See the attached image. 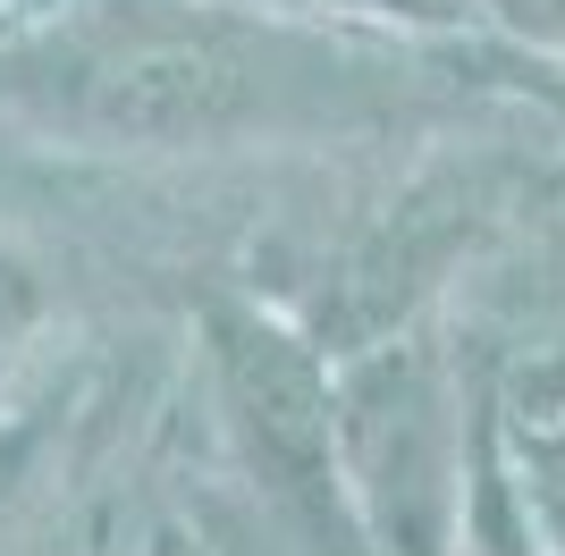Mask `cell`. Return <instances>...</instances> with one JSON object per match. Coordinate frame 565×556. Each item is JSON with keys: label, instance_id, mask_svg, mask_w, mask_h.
Listing matches in <instances>:
<instances>
[{"label": "cell", "instance_id": "1", "mask_svg": "<svg viewBox=\"0 0 565 556\" xmlns=\"http://www.w3.org/2000/svg\"><path fill=\"white\" fill-rule=\"evenodd\" d=\"M220 379L228 405L254 439L262 472L287 506L305 514L321 539H347V498H338V421H330V388L296 338H279L270 321H220Z\"/></svg>", "mask_w": 565, "mask_h": 556}, {"label": "cell", "instance_id": "2", "mask_svg": "<svg viewBox=\"0 0 565 556\" xmlns=\"http://www.w3.org/2000/svg\"><path fill=\"white\" fill-rule=\"evenodd\" d=\"M262 60L228 34H143L85 76V118L136 143H203L262 118Z\"/></svg>", "mask_w": 565, "mask_h": 556}, {"label": "cell", "instance_id": "3", "mask_svg": "<svg viewBox=\"0 0 565 556\" xmlns=\"http://www.w3.org/2000/svg\"><path fill=\"white\" fill-rule=\"evenodd\" d=\"M25 321H34V278H25V261L0 254V354L25 338Z\"/></svg>", "mask_w": 565, "mask_h": 556}, {"label": "cell", "instance_id": "4", "mask_svg": "<svg viewBox=\"0 0 565 556\" xmlns=\"http://www.w3.org/2000/svg\"><path fill=\"white\" fill-rule=\"evenodd\" d=\"M523 18H541V25H557V34H565V0H523Z\"/></svg>", "mask_w": 565, "mask_h": 556}]
</instances>
